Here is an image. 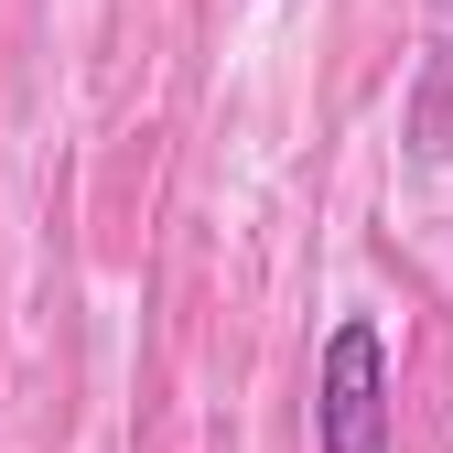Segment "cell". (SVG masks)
Instances as JSON below:
<instances>
[{
    "instance_id": "cell-1",
    "label": "cell",
    "mask_w": 453,
    "mask_h": 453,
    "mask_svg": "<svg viewBox=\"0 0 453 453\" xmlns=\"http://www.w3.org/2000/svg\"><path fill=\"white\" fill-rule=\"evenodd\" d=\"M313 453H400V388H388V334L367 313H334L313 357Z\"/></svg>"
}]
</instances>
